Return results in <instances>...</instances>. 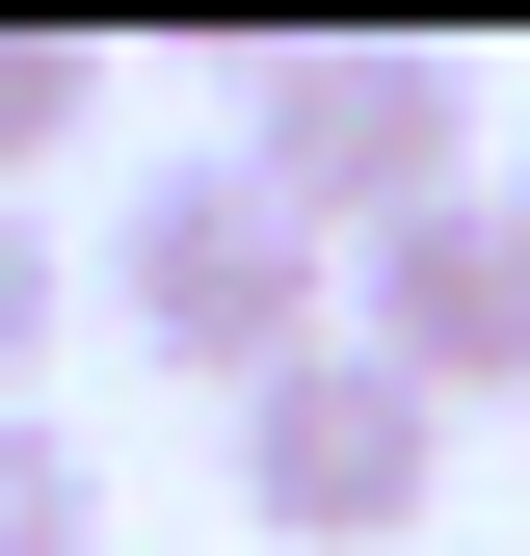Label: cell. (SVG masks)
Segmentation results:
<instances>
[{
  "mask_svg": "<svg viewBox=\"0 0 530 556\" xmlns=\"http://www.w3.org/2000/svg\"><path fill=\"white\" fill-rule=\"evenodd\" d=\"M106 318L160 344V371L265 397V371H318V344H345V239H318L292 186L186 160V186H132V213H106Z\"/></svg>",
  "mask_w": 530,
  "mask_h": 556,
  "instance_id": "cell-2",
  "label": "cell"
},
{
  "mask_svg": "<svg viewBox=\"0 0 530 556\" xmlns=\"http://www.w3.org/2000/svg\"><path fill=\"white\" fill-rule=\"evenodd\" d=\"M27 344H53V213H0V397H27Z\"/></svg>",
  "mask_w": 530,
  "mask_h": 556,
  "instance_id": "cell-7",
  "label": "cell"
},
{
  "mask_svg": "<svg viewBox=\"0 0 530 556\" xmlns=\"http://www.w3.org/2000/svg\"><path fill=\"white\" fill-rule=\"evenodd\" d=\"M239 186H292L318 239H425V213H478V80H451L425 27H265L239 53Z\"/></svg>",
  "mask_w": 530,
  "mask_h": 556,
  "instance_id": "cell-1",
  "label": "cell"
},
{
  "mask_svg": "<svg viewBox=\"0 0 530 556\" xmlns=\"http://www.w3.org/2000/svg\"><path fill=\"white\" fill-rule=\"evenodd\" d=\"M504 239H530V186H504Z\"/></svg>",
  "mask_w": 530,
  "mask_h": 556,
  "instance_id": "cell-8",
  "label": "cell"
},
{
  "mask_svg": "<svg viewBox=\"0 0 530 556\" xmlns=\"http://www.w3.org/2000/svg\"><path fill=\"white\" fill-rule=\"evenodd\" d=\"M425 477H451V397H398L371 344H318V371L239 397V504L292 530V556H398V530H425Z\"/></svg>",
  "mask_w": 530,
  "mask_h": 556,
  "instance_id": "cell-3",
  "label": "cell"
},
{
  "mask_svg": "<svg viewBox=\"0 0 530 556\" xmlns=\"http://www.w3.org/2000/svg\"><path fill=\"white\" fill-rule=\"evenodd\" d=\"M345 344H371L398 397H451V425L530 397V239H504V186L425 213V239H371V265H345Z\"/></svg>",
  "mask_w": 530,
  "mask_h": 556,
  "instance_id": "cell-4",
  "label": "cell"
},
{
  "mask_svg": "<svg viewBox=\"0 0 530 556\" xmlns=\"http://www.w3.org/2000/svg\"><path fill=\"white\" fill-rule=\"evenodd\" d=\"M0 556H106V477H80V425H27V397H0Z\"/></svg>",
  "mask_w": 530,
  "mask_h": 556,
  "instance_id": "cell-5",
  "label": "cell"
},
{
  "mask_svg": "<svg viewBox=\"0 0 530 556\" xmlns=\"http://www.w3.org/2000/svg\"><path fill=\"white\" fill-rule=\"evenodd\" d=\"M80 106H106V53H80V27H0V213H27V160H53Z\"/></svg>",
  "mask_w": 530,
  "mask_h": 556,
  "instance_id": "cell-6",
  "label": "cell"
}]
</instances>
